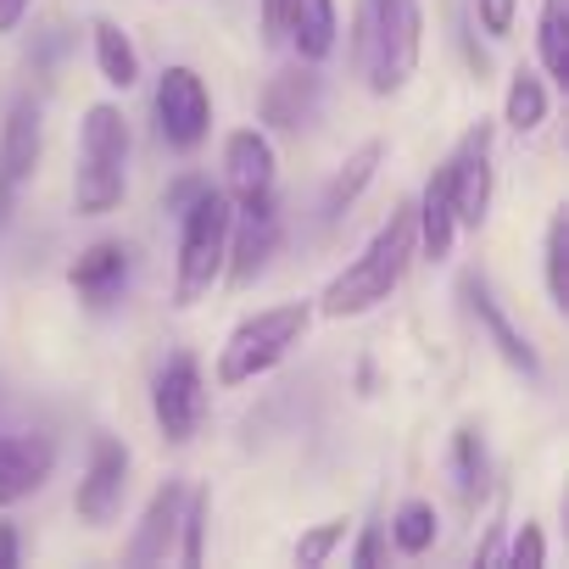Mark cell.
I'll return each mask as SVG.
<instances>
[{
  "instance_id": "9a60e30c",
  "label": "cell",
  "mask_w": 569,
  "mask_h": 569,
  "mask_svg": "<svg viewBox=\"0 0 569 569\" xmlns=\"http://www.w3.org/2000/svg\"><path fill=\"white\" fill-rule=\"evenodd\" d=\"M123 279H129V251L123 240H96L73 257L68 268V284H73V297L90 302V308H107L118 291H123Z\"/></svg>"
},
{
  "instance_id": "d6a6232c",
  "label": "cell",
  "mask_w": 569,
  "mask_h": 569,
  "mask_svg": "<svg viewBox=\"0 0 569 569\" xmlns=\"http://www.w3.org/2000/svg\"><path fill=\"white\" fill-rule=\"evenodd\" d=\"M207 184H212V179H201V173H184V179H173V184H168L162 207H168V212L179 218V212H184V207H190V201H196V196H201Z\"/></svg>"
},
{
  "instance_id": "cb8c5ba5",
  "label": "cell",
  "mask_w": 569,
  "mask_h": 569,
  "mask_svg": "<svg viewBox=\"0 0 569 569\" xmlns=\"http://www.w3.org/2000/svg\"><path fill=\"white\" fill-rule=\"evenodd\" d=\"M536 57H541V73L552 84H569V0H541Z\"/></svg>"
},
{
  "instance_id": "e0dca14e",
  "label": "cell",
  "mask_w": 569,
  "mask_h": 569,
  "mask_svg": "<svg viewBox=\"0 0 569 569\" xmlns=\"http://www.w3.org/2000/svg\"><path fill=\"white\" fill-rule=\"evenodd\" d=\"M40 146H46V134H40V107H34L29 96H18L12 112H7V123H0V173H7L18 190H23L29 173L40 168Z\"/></svg>"
},
{
  "instance_id": "5bb4252c",
  "label": "cell",
  "mask_w": 569,
  "mask_h": 569,
  "mask_svg": "<svg viewBox=\"0 0 569 569\" xmlns=\"http://www.w3.org/2000/svg\"><path fill=\"white\" fill-rule=\"evenodd\" d=\"M179 513H184V486H179V480L157 486V497L146 502V513H140V530H134V541H129V552H123V558H129L134 569H146V563H162V558H173Z\"/></svg>"
},
{
  "instance_id": "ffe728a7",
  "label": "cell",
  "mask_w": 569,
  "mask_h": 569,
  "mask_svg": "<svg viewBox=\"0 0 569 569\" xmlns=\"http://www.w3.org/2000/svg\"><path fill=\"white\" fill-rule=\"evenodd\" d=\"M447 475H452V491L463 508H480L486 486H491V458H486V441L475 425L452 430V447H447Z\"/></svg>"
},
{
  "instance_id": "836d02e7",
  "label": "cell",
  "mask_w": 569,
  "mask_h": 569,
  "mask_svg": "<svg viewBox=\"0 0 569 569\" xmlns=\"http://www.w3.org/2000/svg\"><path fill=\"white\" fill-rule=\"evenodd\" d=\"M23 563V536L12 519H0V569H18Z\"/></svg>"
},
{
  "instance_id": "d4e9b609",
  "label": "cell",
  "mask_w": 569,
  "mask_h": 569,
  "mask_svg": "<svg viewBox=\"0 0 569 569\" xmlns=\"http://www.w3.org/2000/svg\"><path fill=\"white\" fill-rule=\"evenodd\" d=\"M541 268H547V297H552V308L563 313V308H569V212H563V207L547 218Z\"/></svg>"
},
{
  "instance_id": "4fadbf2b",
  "label": "cell",
  "mask_w": 569,
  "mask_h": 569,
  "mask_svg": "<svg viewBox=\"0 0 569 569\" xmlns=\"http://www.w3.org/2000/svg\"><path fill=\"white\" fill-rule=\"evenodd\" d=\"M458 240V218H452V196H447V173L436 168L413 201V257L425 262H447Z\"/></svg>"
},
{
  "instance_id": "30bf717a",
  "label": "cell",
  "mask_w": 569,
  "mask_h": 569,
  "mask_svg": "<svg viewBox=\"0 0 569 569\" xmlns=\"http://www.w3.org/2000/svg\"><path fill=\"white\" fill-rule=\"evenodd\" d=\"M123 486H129V447H123L118 436H96L90 469H84V480H79V491H73L79 519L96 525V530L112 525V513L123 508Z\"/></svg>"
},
{
  "instance_id": "484cf974",
  "label": "cell",
  "mask_w": 569,
  "mask_h": 569,
  "mask_svg": "<svg viewBox=\"0 0 569 569\" xmlns=\"http://www.w3.org/2000/svg\"><path fill=\"white\" fill-rule=\"evenodd\" d=\"M436 530H441V519H436V508L419 502V497H408V502L397 508V519H391V541H397V552H408V558L430 552V547H436Z\"/></svg>"
},
{
  "instance_id": "1f68e13d",
  "label": "cell",
  "mask_w": 569,
  "mask_h": 569,
  "mask_svg": "<svg viewBox=\"0 0 569 569\" xmlns=\"http://www.w3.org/2000/svg\"><path fill=\"white\" fill-rule=\"evenodd\" d=\"M391 558V536L380 530V525H363V536H358V547H352V563L358 569H380Z\"/></svg>"
},
{
  "instance_id": "4316f807",
  "label": "cell",
  "mask_w": 569,
  "mask_h": 569,
  "mask_svg": "<svg viewBox=\"0 0 569 569\" xmlns=\"http://www.w3.org/2000/svg\"><path fill=\"white\" fill-rule=\"evenodd\" d=\"M207 519H212V497L207 491H184V513H179V547H173V558L184 563V569H196L201 558H207Z\"/></svg>"
},
{
  "instance_id": "8992f818",
  "label": "cell",
  "mask_w": 569,
  "mask_h": 569,
  "mask_svg": "<svg viewBox=\"0 0 569 569\" xmlns=\"http://www.w3.org/2000/svg\"><path fill=\"white\" fill-rule=\"evenodd\" d=\"M157 129L168 140V151H196L207 134H212V96H207V79L184 62L162 68L157 79Z\"/></svg>"
},
{
  "instance_id": "52a82bcc",
  "label": "cell",
  "mask_w": 569,
  "mask_h": 569,
  "mask_svg": "<svg viewBox=\"0 0 569 569\" xmlns=\"http://www.w3.org/2000/svg\"><path fill=\"white\" fill-rule=\"evenodd\" d=\"M151 419H157L162 441H173V447L196 441V430L207 419V380H201L196 352H173L162 363V375L151 386Z\"/></svg>"
},
{
  "instance_id": "4dcf8cb0",
  "label": "cell",
  "mask_w": 569,
  "mask_h": 569,
  "mask_svg": "<svg viewBox=\"0 0 569 569\" xmlns=\"http://www.w3.org/2000/svg\"><path fill=\"white\" fill-rule=\"evenodd\" d=\"M284 23H291V0H257V34H262V46H279Z\"/></svg>"
},
{
  "instance_id": "5b68a950",
  "label": "cell",
  "mask_w": 569,
  "mask_h": 569,
  "mask_svg": "<svg viewBox=\"0 0 569 569\" xmlns=\"http://www.w3.org/2000/svg\"><path fill=\"white\" fill-rule=\"evenodd\" d=\"M308 325H313V302H279V308H262V313L240 319L229 330V341L218 347L212 380L223 391L251 386L257 375H268L273 363H284V352H291V347H302Z\"/></svg>"
},
{
  "instance_id": "277c9868",
  "label": "cell",
  "mask_w": 569,
  "mask_h": 569,
  "mask_svg": "<svg viewBox=\"0 0 569 569\" xmlns=\"http://www.w3.org/2000/svg\"><path fill=\"white\" fill-rule=\"evenodd\" d=\"M229 223L234 201L223 190H201L179 212V257H173V308H196L212 297V284L223 279V251H229Z\"/></svg>"
},
{
  "instance_id": "8fae6325",
  "label": "cell",
  "mask_w": 569,
  "mask_h": 569,
  "mask_svg": "<svg viewBox=\"0 0 569 569\" xmlns=\"http://www.w3.org/2000/svg\"><path fill=\"white\" fill-rule=\"evenodd\" d=\"M463 302H469V313L480 319V330H486V341L497 347V358H502L508 369H519L525 380H536V375H541V358L530 352V341L519 336V325L508 319V308L497 302V291H491L480 273H463Z\"/></svg>"
},
{
  "instance_id": "ac0fdd59",
  "label": "cell",
  "mask_w": 569,
  "mask_h": 569,
  "mask_svg": "<svg viewBox=\"0 0 569 569\" xmlns=\"http://www.w3.org/2000/svg\"><path fill=\"white\" fill-rule=\"evenodd\" d=\"M313 101H319V79H313L308 68H284V73L268 79L257 112H262L268 129H302L308 112H313Z\"/></svg>"
},
{
  "instance_id": "6da1fadb",
  "label": "cell",
  "mask_w": 569,
  "mask_h": 569,
  "mask_svg": "<svg viewBox=\"0 0 569 569\" xmlns=\"http://www.w3.org/2000/svg\"><path fill=\"white\" fill-rule=\"evenodd\" d=\"M408 262H413V201L408 207H397L380 229H375V240L325 284V297H319V313L325 319H358V313H375L380 302H391V291L402 284V273H408Z\"/></svg>"
},
{
  "instance_id": "f546056e",
  "label": "cell",
  "mask_w": 569,
  "mask_h": 569,
  "mask_svg": "<svg viewBox=\"0 0 569 569\" xmlns=\"http://www.w3.org/2000/svg\"><path fill=\"white\" fill-rule=\"evenodd\" d=\"M475 18L491 40H508L513 34V18H519V0H475Z\"/></svg>"
},
{
  "instance_id": "7402d4cb",
  "label": "cell",
  "mask_w": 569,
  "mask_h": 569,
  "mask_svg": "<svg viewBox=\"0 0 569 569\" xmlns=\"http://www.w3.org/2000/svg\"><path fill=\"white\" fill-rule=\"evenodd\" d=\"M380 162H386V140H363V146L336 168V179H330V190H325V212H330V218H341V212H347V207L375 184Z\"/></svg>"
},
{
  "instance_id": "f1b7e54d",
  "label": "cell",
  "mask_w": 569,
  "mask_h": 569,
  "mask_svg": "<svg viewBox=\"0 0 569 569\" xmlns=\"http://www.w3.org/2000/svg\"><path fill=\"white\" fill-rule=\"evenodd\" d=\"M497 563H508V569H541V563H547V536H541V525L525 519V525L513 530V547H508Z\"/></svg>"
},
{
  "instance_id": "9c48e42d",
  "label": "cell",
  "mask_w": 569,
  "mask_h": 569,
  "mask_svg": "<svg viewBox=\"0 0 569 569\" xmlns=\"http://www.w3.org/2000/svg\"><path fill=\"white\" fill-rule=\"evenodd\" d=\"M273 173H279V157L262 129H234L223 140V179H229L223 196L240 212H273Z\"/></svg>"
},
{
  "instance_id": "7a4b0ae2",
  "label": "cell",
  "mask_w": 569,
  "mask_h": 569,
  "mask_svg": "<svg viewBox=\"0 0 569 569\" xmlns=\"http://www.w3.org/2000/svg\"><path fill=\"white\" fill-rule=\"evenodd\" d=\"M358 68L375 96H397L419 73L425 12L419 0H358Z\"/></svg>"
},
{
  "instance_id": "ba28073f",
  "label": "cell",
  "mask_w": 569,
  "mask_h": 569,
  "mask_svg": "<svg viewBox=\"0 0 569 569\" xmlns=\"http://www.w3.org/2000/svg\"><path fill=\"white\" fill-rule=\"evenodd\" d=\"M441 173H447V196H452L458 229H486V218H491V179H497L491 173V123H475L452 146Z\"/></svg>"
},
{
  "instance_id": "e575fe53",
  "label": "cell",
  "mask_w": 569,
  "mask_h": 569,
  "mask_svg": "<svg viewBox=\"0 0 569 569\" xmlns=\"http://www.w3.org/2000/svg\"><path fill=\"white\" fill-rule=\"evenodd\" d=\"M29 18V0H0V34H18Z\"/></svg>"
},
{
  "instance_id": "83f0119b",
  "label": "cell",
  "mask_w": 569,
  "mask_h": 569,
  "mask_svg": "<svg viewBox=\"0 0 569 569\" xmlns=\"http://www.w3.org/2000/svg\"><path fill=\"white\" fill-rule=\"evenodd\" d=\"M347 541V519H325V525H313L302 541H297V563L302 569H319V563H330V552Z\"/></svg>"
},
{
  "instance_id": "7c38bea8",
  "label": "cell",
  "mask_w": 569,
  "mask_h": 569,
  "mask_svg": "<svg viewBox=\"0 0 569 569\" xmlns=\"http://www.w3.org/2000/svg\"><path fill=\"white\" fill-rule=\"evenodd\" d=\"M57 469L51 436H0V508L34 497Z\"/></svg>"
},
{
  "instance_id": "3957f363",
  "label": "cell",
  "mask_w": 569,
  "mask_h": 569,
  "mask_svg": "<svg viewBox=\"0 0 569 569\" xmlns=\"http://www.w3.org/2000/svg\"><path fill=\"white\" fill-rule=\"evenodd\" d=\"M129 190V123L112 101H96L79 123V162H73V212L107 218L123 207Z\"/></svg>"
},
{
  "instance_id": "603a6c76",
  "label": "cell",
  "mask_w": 569,
  "mask_h": 569,
  "mask_svg": "<svg viewBox=\"0 0 569 569\" xmlns=\"http://www.w3.org/2000/svg\"><path fill=\"white\" fill-rule=\"evenodd\" d=\"M547 112H552L547 79L530 73V68H519V73L508 79V96H502V123H508L513 134H536V129L547 123Z\"/></svg>"
},
{
  "instance_id": "d6986e66",
  "label": "cell",
  "mask_w": 569,
  "mask_h": 569,
  "mask_svg": "<svg viewBox=\"0 0 569 569\" xmlns=\"http://www.w3.org/2000/svg\"><path fill=\"white\" fill-rule=\"evenodd\" d=\"M284 40L297 46V57L313 68L336 51L341 40V12H336V0H291V23H284Z\"/></svg>"
},
{
  "instance_id": "2e32d148",
  "label": "cell",
  "mask_w": 569,
  "mask_h": 569,
  "mask_svg": "<svg viewBox=\"0 0 569 569\" xmlns=\"http://www.w3.org/2000/svg\"><path fill=\"white\" fill-rule=\"evenodd\" d=\"M273 246H279V229H273V212H240L234 223H229V251H223V279L229 284H251L262 268H268V257H273Z\"/></svg>"
},
{
  "instance_id": "44dd1931",
  "label": "cell",
  "mask_w": 569,
  "mask_h": 569,
  "mask_svg": "<svg viewBox=\"0 0 569 569\" xmlns=\"http://www.w3.org/2000/svg\"><path fill=\"white\" fill-rule=\"evenodd\" d=\"M90 46H96V68H101V79L112 90H134L140 84V51H134V40L112 18H96L90 23Z\"/></svg>"
}]
</instances>
